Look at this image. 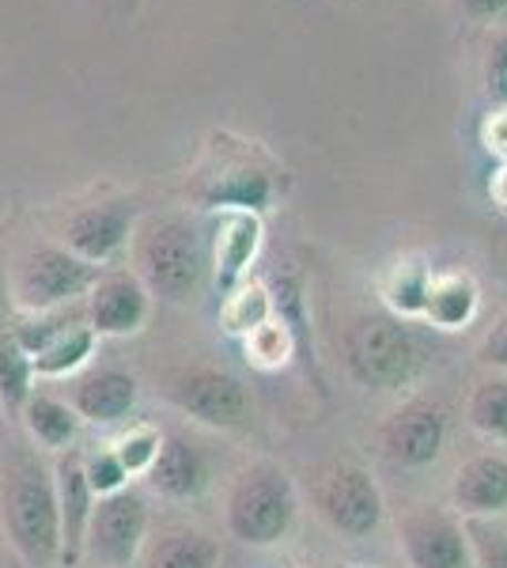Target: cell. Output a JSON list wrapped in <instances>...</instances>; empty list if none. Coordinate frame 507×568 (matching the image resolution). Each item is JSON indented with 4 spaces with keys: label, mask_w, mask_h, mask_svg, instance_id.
<instances>
[{
    "label": "cell",
    "mask_w": 507,
    "mask_h": 568,
    "mask_svg": "<svg viewBox=\"0 0 507 568\" xmlns=\"http://www.w3.org/2000/svg\"><path fill=\"white\" fill-rule=\"evenodd\" d=\"M197 201L205 209H220V213H262L273 201V179L262 168L235 163L224 175H212L197 190Z\"/></svg>",
    "instance_id": "d6986e66"
},
{
    "label": "cell",
    "mask_w": 507,
    "mask_h": 568,
    "mask_svg": "<svg viewBox=\"0 0 507 568\" xmlns=\"http://www.w3.org/2000/svg\"><path fill=\"white\" fill-rule=\"evenodd\" d=\"M477 568H507V519H463Z\"/></svg>",
    "instance_id": "f1b7e54d"
},
{
    "label": "cell",
    "mask_w": 507,
    "mask_h": 568,
    "mask_svg": "<svg viewBox=\"0 0 507 568\" xmlns=\"http://www.w3.org/2000/svg\"><path fill=\"white\" fill-rule=\"evenodd\" d=\"M311 500L334 535L341 538H367L375 535L386 516L383 489L372 470L356 463H329L311 481Z\"/></svg>",
    "instance_id": "5b68a950"
},
{
    "label": "cell",
    "mask_w": 507,
    "mask_h": 568,
    "mask_svg": "<svg viewBox=\"0 0 507 568\" xmlns=\"http://www.w3.org/2000/svg\"><path fill=\"white\" fill-rule=\"evenodd\" d=\"M257 246H262V220L257 213H224L209 243V270L216 277L220 296L246 281Z\"/></svg>",
    "instance_id": "e0dca14e"
},
{
    "label": "cell",
    "mask_w": 507,
    "mask_h": 568,
    "mask_svg": "<svg viewBox=\"0 0 507 568\" xmlns=\"http://www.w3.org/2000/svg\"><path fill=\"white\" fill-rule=\"evenodd\" d=\"M428 281H432V270L420 262H398L383 281V296H386V307L394 311V318H420L424 311V296H428Z\"/></svg>",
    "instance_id": "484cf974"
},
{
    "label": "cell",
    "mask_w": 507,
    "mask_h": 568,
    "mask_svg": "<svg viewBox=\"0 0 507 568\" xmlns=\"http://www.w3.org/2000/svg\"><path fill=\"white\" fill-rule=\"evenodd\" d=\"M447 409L432 398H413L405 402L394 417L383 420L379 428V444L383 455L402 470H420V466H432L444 455L447 447Z\"/></svg>",
    "instance_id": "30bf717a"
},
{
    "label": "cell",
    "mask_w": 507,
    "mask_h": 568,
    "mask_svg": "<svg viewBox=\"0 0 507 568\" xmlns=\"http://www.w3.org/2000/svg\"><path fill=\"white\" fill-rule=\"evenodd\" d=\"M243 345H246V361H254L257 368H281V364L292 356L296 337H292V326L273 323L270 318V323H262L254 334H246Z\"/></svg>",
    "instance_id": "f546056e"
},
{
    "label": "cell",
    "mask_w": 507,
    "mask_h": 568,
    "mask_svg": "<svg viewBox=\"0 0 507 568\" xmlns=\"http://www.w3.org/2000/svg\"><path fill=\"white\" fill-rule=\"evenodd\" d=\"M493 201H496V205H504V209H507V163L493 175Z\"/></svg>",
    "instance_id": "d590c367"
},
{
    "label": "cell",
    "mask_w": 507,
    "mask_h": 568,
    "mask_svg": "<svg viewBox=\"0 0 507 568\" xmlns=\"http://www.w3.org/2000/svg\"><path fill=\"white\" fill-rule=\"evenodd\" d=\"M220 318H224V329L235 337L254 334L262 323L273 318V296L262 281H243L239 288H232L224 296V307H220Z\"/></svg>",
    "instance_id": "d4e9b609"
},
{
    "label": "cell",
    "mask_w": 507,
    "mask_h": 568,
    "mask_svg": "<svg viewBox=\"0 0 507 568\" xmlns=\"http://www.w3.org/2000/svg\"><path fill=\"white\" fill-rule=\"evenodd\" d=\"M450 504L458 519H504L507 516V459L481 452L466 459L450 481Z\"/></svg>",
    "instance_id": "9a60e30c"
},
{
    "label": "cell",
    "mask_w": 507,
    "mask_h": 568,
    "mask_svg": "<svg viewBox=\"0 0 507 568\" xmlns=\"http://www.w3.org/2000/svg\"><path fill=\"white\" fill-rule=\"evenodd\" d=\"M485 91L496 106H507V31H500L488 45L485 58Z\"/></svg>",
    "instance_id": "1f68e13d"
},
{
    "label": "cell",
    "mask_w": 507,
    "mask_h": 568,
    "mask_svg": "<svg viewBox=\"0 0 507 568\" xmlns=\"http://www.w3.org/2000/svg\"><path fill=\"white\" fill-rule=\"evenodd\" d=\"M53 489H58V519H61V568H77L84 557L88 542V524L91 511H95V493L84 478V466H80V452L64 447L53 463Z\"/></svg>",
    "instance_id": "4fadbf2b"
},
{
    "label": "cell",
    "mask_w": 507,
    "mask_h": 568,
    "mask_svg": "<svg viewBox=\"0 0 507 568\" xmlns=\"http://www.w3.org/2000/svg\"><path fill=\"white\" fill-rule=\"evenodd\" d=\"M463 12L469 20H481V23H496L507 16V0H458Z\"/></svg>",
    "instance_id": "836d02e7"
},
{
    "label": "cell",
    "mask_w": 507,
    "mask_h": 568,
    "mask_svg": "<svg viewBox=\"0 0 507 568\" xmlns=\"http://www.w3.org/2000/svg\"><path fill=\"white\" fill-rule=\"evenodd\" d=\"M144 481H149V489L160 493L163 500H174V504L197 500L212 485V459L205 455V447L193 444L190 436L171 433V436H163L160 455H155V463L149 466Z\"/></svg>",
    "instance_id": "5bb4252c"
},
{
    "label": "cell",
    "mask_w": 507,
    "mask_h": 568,
    "mask_svg": "<svg viewBox=\"0 0 507 568\" xmlns=\"http://www.w3.org/2000/svg\"><path fill=\"white\" fill-rule=\"evenodd\" d=\"M152 296L136 273H103L84 296V318L95 337H133L149 326Z\"/></svg>",
    "instance_id": "7c38bea8"
},
{
    "label": "cell",
    "mask_w": 507,
    "mask_h": 568,
    "mask_svg": "<svg viewBox=\"0 0 507 568\" xmlns=\"http://www.w3.org/2000/svg\"><path fill=\"white\" fill-rule=\"evenodd\" d=\"M160 444L163 433L155 425H129L125 433L110 439V452L118 455V463L125 466L129 478H144L149 466L155 463V455H160Z\"/></svg>",
    "instance_id": "83f0119b"
},
{
    "label": "cell",
    "mask_w": 507,
    "mask_h": 568,
    "mask_svg": "<svg viewBox=\"0 0 507 568\" xmlns=\"http://www.w3.org/2000/svg\"><path fill=\"white\" fill-rule=\"evenodd\" d=\"M420 337L405 318L364 315L345 334V368L367 390H402L424 372Z\"/></svg>",
    "instance_id": "277c9868"
},
{
    "label": "cell",
    "mask_w": 507,
    "mask_h": 568,
    "mask_svg": "<svg viewBox=\"0 0 507 568\" xmlns=\"http://www.w3.org/2000/svg\"><path fill=\"white\" fill-rule=\"evenodd\" d=\"M220 542L201 527H163L149 535L141 549V568H220Z\"/></svg>",
    "instance_id": "ac0fdd59"
},
{
    "label": "cell",
    "mask_w": 507,
    "mask_h": 568,
    "mask_svg": "<svg viewBox=\"0 0 507 568\" xmlns=\"http://www.w3.org/2000/svg\"><path fill=\"white\" fill-rule=\"evenodd\" d=\"M80 466H84V478H88L95 497H110V493H118V489H125V485H129L125 466L118 463V455L110 452V444L84 452V455H80Z\"/></svg>",
    "instance_id": "4dcf8cb0"
},
{
    "label": "cell",
    "mask_w": 507,
    "mask_h": 568,
    "mask_svg": "<svg viewBox=\"0 0 507 568\" xmlns=\"http://www.w3.org/2000/svg\"><path fill=\"white\" fill-rule=\"evenodd\" d=\"M163 394L182 417L216 428V433H235L251 420V394L243 379L216 364H193V368L174 372Z\"/></svg>",
    "instance_id": "52a82bcc"
},
{
    "label": "cell",
    "mask_w": 507,
    "mask_h": 568,
    "mask_svg": "<svg viewBox=\"0 0 507 568\" xmlns=\"http://www.w3.org/2000/svg\"><path fill=\"white\" fill-rule=\"evenodd\" d=\"M136 375H129L125 368H95L88 375H80L69 390V406L77 409L80 420L99 428L122 425V420L136 409Z\"/></svg>",
    "instance_id": "2e32d148"
},
{
    "label": "cell",
    "mask_w": 507,
    "mask_h": 568,
    "mask_svg": "<svg viewBox=\"0 0 507 568\" xmlns=\"http://www.w3.org/2000/svg\"><path fill=\"white\" fill-rule=\"evenodd\" d=\"M466 417L477 436L507 444V375H488V379L474 383Z\"/></svg>",
    "instance_id": "cb8c5ba5"
},
{
    "label": "cell",
    "mask_w": 507,
    "mask_h": 568,
    "mask_svg": "<svg viewBox=\"0 0 507 568\" xmlns=\"http://www.w3.org/2000/svg\"><path fill=\"white\" fill-rule=\"evenodd\" d=\"M99 277H103L99 265L77 258L69 246L45 243V246H34L20 262L16 281H12V296L23 315L27 311L69 307V304H80Z\"/></svg>",
    "instance_id": "8992f818"
},
{
    "label": "cell",
    "mask_w": 507,
    "mask_h": 568,
    "mask_svg": "<svg viewBox=\"0 0 507 568\" xmlns=\"http://www.w3.org/2000/svg\"><path fill=\"white\" fill-rule=\"evenodd\" d=\"M152 535V508L141 489L125 485V489L110 493V497L95 500L88 524L84 557H91L103 568H129L141 557L144 542Z\"/></svg>",
    "instance_id": "ba28073f"
},
{
    "label": "cell",
    "mask_w": 507,
    "mask_h": 568,
    "mask_svg": "<svg viewBox=\"0 0 507 568\" xmlns=\"http://www.w3.org/2000/svg\"><path fill=\"white\" fill-rule=\"evenodd\" d=\"M31 394H34L31 356L12 342V334H0V406L20 414Z\"/></svg>",
    "instance_id": "4316f807"
},
{
    "label": "cell",
    "mask_w": 507,
    "mask_h": 568,
    "mask_svg": "<svg viewBox=\"0 0 507 568\" xmlns=\"http://www.w3.org/2000/svg\"><path fill=\"white\" fill-rule=\"evenodd\" d=\"M334 568H367V565H353V561H337Z\"/></svg>",
    "instance_id": "8d00e7d4"
},
{
    "label": "cell",
    "mask_w": 507,
    "mask_h": 568,
    "mask_svg": "<svg viewBox=\"0 0 507 568\" xmlns=\"http://www.w3.org/2000/svg\"><path fill=\"white\" fill-rule=\"evenodd\" d=\"M477 284L466 273H432L420 318L436 329H458L477 315Z\"/></svg>",
    "instance_id": "ffe728a7"
},
{
    "label": "cell",
    "mask_w": 507,
    "mask_h": 568,
    "mask_svg": "<svg viewBox=\"0 0 507 568\" xmlns=\"http://www.w3.org/2000/svg\"><path fill=\"white\" fill-rule=\"evenodd\" d=\"M488 152H496L507 163V114H493V130H488Z\"/></svg>",
    "instance_id": "e575fe53"
},
{
    "label": "cell",
    "mask_w": 507,
    "mask_h": 568,
    "mask_svg": "<svg viewBox=\"0 0 507 568\" xmlns=\"http://www.w3.org/2000/svg\"><path fill=\"white\" fill-rule=\"evenodd\" d=\"M0 530L27 568H58L61 519L53 466L34 455H12L0 470Z\"/></svg>",
    "instance_id": "6da1fadb"
},
{
    "label": "cell",
    "mask_w": 507,
    "mask_h": 568,
    "mask_svg": "<svg viewBox=\"0 0 507 568\" xmlns=\"http://www.w3.org/2000/svg\"><path fill=\"white\" fill-rule=\"evenodd\" d=\"M95 345H99V337L88 323L72 326L69 334H61L58 342L50 345V349L31 356L34 379H69V375H77L91 361Z\"/></svg>",
    "instance_id": "603a6c76"
},
{
    "label": "cell",
    "mask_w": 507,
    "mask_h": 568,
    "mask_svg": "<svg viewBox=\"0 0 507 568\" xmlns=\"http://www.w3.org/2000/svg\"><path fill=\"white\" fill-rule=\"evenodd\" d=\"M136 281L168 304H186L197 296L209 273V243L182 216H152L133 232Z\"/></svg>",
    "instance_id": "7a4b0ae2"
},
{
    "label": "cell",
    "mask_w": 507,
    "mask_h": 568,
    "mask_svg": "<svg viewBox=\"0 0 507 568\" xmlns=\"http://www.w3.org/2000/svg\"><path fill=\"white\" fill-rule=\"evenodd\" d=\"M300 516L296 485L276 463H251L235 474L224 500V524L235 542L270 549L288 538Z\"/></svg>",
    "instance_id": "3957f363"
},
{
    "label": "cell",
    "mask_w": 507,
    "mask_h": 568,
    "mask_svg": "<svg viewBox=\"0 0 507 568\" xmlns=\"http://www.w3.org/2000/svg\"><path fill=\"white\" fill-rule=\"evenodd\" d=\"M80 323H88L84 300H80V304H69V307H53V311H27L8 334H12V342L20 345L27 356H39L42 349H50L61 334H69V329Z\"/></svg>",
    "instance_id": "7402d4cb"
},
{
    "label": "cell",
    "mask_w": 507,
    "mask_h": 568,
    "mask_svg": "<svg viewBox=\"0 0 507 568\" xmlns=\"http://www.w3.org/2000/svg\"><path fill=\"white\" fill-rule=\"evenodd\" d=\"M398 546L409 568H474L463 519L436 504H409L402 511Z\"/></svg>",
    "instance_id": "9c48e42d"
},
{
    "label": "cell",
    "mask_w": 507,
    "mask_h": 568,
    "mask_svg": "<svg viewBox=\"0 0 507 568\" xmlns=\"http://www.w3.org/2000/svg\"><path fill=\"white\" fill-rule=\"evenodd\" d=\"M133 224H136L133 201H125V197L95 201V205H84L69 216V224H64V246H69L77 258L103 270V265L110 258H118V254L125 251V243L133 240Z\"/></svg>",
    "instance_id": "8fae6325"
},
{
    "label": "cell",
    "mask_w": 507,
    "mask_h": 568,
    "mask_svg": "<svg viewBox=\"0 0 507 568\" xmlns=\"http://www.w3.org/2000/svg\"><path fill=\"white\" fill-rule=\"evenodd\" d=\"M477 361L488 364V368L507 372V315L493 329H488V337L481 342V349H477Z\"/></svg>",
    "instance_id": "d6a6232c"
},
{
    "label": "cell",
    "mask_w": 507,
    "mask_h": 568,
    "mask_svg": "<svg viewBox=\"0 0 507 568\" xmlns=\"http://www.w3.org/2000/svg\"><path fill=\"white\" fill-rule=\"evenodd\" d=\"M20 417H23L27 436H31L39 447H50V452H64L80 433L77 409H72L64 398H53V394L34 390L31 398L23 402Z\"/></svg>",
    "instance_id": "44dd1931"
}]
</instances>
